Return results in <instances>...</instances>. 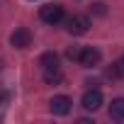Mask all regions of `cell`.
Here are the masks:
<instances>
[{
	"mask_svg": "<svg viewBox=\"0 0 124 124\" xmlns=\"http://www.w3.org/2000/svg\"><path fill=\"white\" fill-rule=\"evenodd\" d=\"M39 17H41V22H46V24H58L61 20H63V5L49 3V5H44V8L39 10Z\"/></svg>",
	"mask_w": 124,
	"mask_h": 124,
	"instance_id": "1",
	"label": "cell"
},
{
	"mask_svg": "<svg viewBox=\"0 0 124 124\" xmlns=\"http://www.w3.org/2000/svg\"><path fill=\"white\" fill-rule=\"evenodd\" d=\"M71 107H73V100H71L68 95H56V97H51V102H49V109H51V114H56V117L68 114Z\"/></svg>",
	"mask_w": 124,
	"mask_h": 124,
	"instance_id": "2",
	"label": "cell"
},
{
	"mask_svg": "<svg viewBox=\"0 0 124 124\" xmlns=\"http://www.w3.org/2000/svg\"><path fill=\"white\" fill-rule=\"evenodd\" d=\"M88 27H90V20H88L85 15H73V17H68V22H66V29H68V34H73V37L85 34Z\"/></svg>",
	"mask_w": 124,
	"mask_h": 124,
	"instance_id": "3",
	"label": "cell"
},
{
	"mask_svg": "<svg viewBox=\"0 0 124 124\" xmlns=\"http://www.w3.org/2000/svg\"><path fill=\"white\" fill-rule=\"evenodd\" d=\"M10 44H12L15 49H27V46L32 44V32H29L27 27H17V29L10 34Z\"/></svg>",
	"mask_w": 124,
	"mask_h": 124,
	"instance_id": "4",
	"label": "cell"
},
{
	"mask_svg": "<svg viewBox=\"0 0 124 124\" xmlns=\"http://www.w3.org/2000/svg\"><path fill=\"white\" fill-rule=\"evenodd\" d=\"M102 61V54L97 51V49H93V46H88V49H80V56H78V63L80 66H85V68H93V66H97Z\"/></svg>",
	"mask_w": 124,
	"mask_h": 124,
	"instance_id": "5",
	"label": "cell"
},
{
	"mask_svg": "<svg viewBox=\"0 0 124 124\" xmlns=\"http://www.w3.org/2000/svg\"><path fill=\"white\" fill-rule=\"evenodd\" d=\"M83 107L88 109V112H95V109H100L102 107V93L97 90V88H93V90H88L85 95H83Z\"/></svg>",
	"mask_w": 124,
	"mask_h": 124,
	"instance_id": "6",
	"label": "cell"
},
{
	"mask_svg": "<svg viewBox=\"0 0 124 124\" xmlns=\"http://www.w3.org/2000/svg\"><path fill=\"white\" fill-rule=\"evenodd\" d=\"M109 119H114V122L124 119V97H114L112 100V105H109Z\"/></svg>",
	"mask_w": 124,
	"mask_h": 124,
	"instance_id": "7",
	"label": "cell"
},
{
	"mask_svg": "<svg viewBox=\"0 0 124 124\" xmlns=\"http://www.w3.org/2000/svg\"><path fill=\"white\" fill-rule=\"evenodd\" d=\"M39 66H41V68H58V54H56V51H46V54H41Z\"/></svg>",
	"mask_w": 124,
	"mask_h": 124,
	"instance_id": "8",
	"label": "cell"
},
{
	"mask_svg": "<svg viewBox=\"0 0 124 124\" xmlns=\"http://www.w3.org/2000/svg\"><path fill=\"white\" fill-rule=\"evenodd\" d=\"M44 80L49 85H58L61 80H63V73H61L58 68H44Z\"/></svg>",
	"mask_w": 124,
	"mask_h": 124,
	"instance_id": "9",
	"label": "cell"
},
{
	"mask_svg": "<svg viewBox=\"0 0 124 124\" xmlns=\"http://www.w3.org/2000/svg\"><path fill=\"white\" fill-rule=\"evenodd\" d=\"M66 56H68L71 61H78V56H80V49H78V46H71V49L66 51Z\"/></svg>",
	"mask_w": 124,
	"mask_h": 124,
	"instance_id": "10",
	"label": "cell"
},
{
	"mask_svg": "<svg viewBox=\"0 0 124 124\" xmlns=\"http://www.w3.org/2000/svg\"><path fill=\"white\" fill-rule=\"evenodd\" d=\"M93 12H95V15H105V12H107V10H105V3H95V5H93Z\"/></svg>",
	"mask_w": 124,
	"mask_h": 124,
	"instance_id": "11",
	"label": "cell"
},
{
	"mask_svg": "<svg viewBox=\"0 0 124 124\" xmlns=\"http://www.w3.org/2000/svg\"><path fill=\"white\" fill-rule=\"evenodd\" d=\"M119 63H122V68H124V56H122V61H119Z\"/></svg>",
	"mask_w": 124,
	"mask_h": 124,
	"instance_id": "12",
	"label": "cell"
}]
</instances>
